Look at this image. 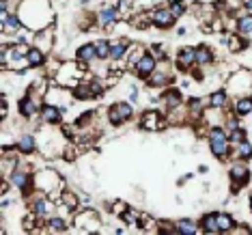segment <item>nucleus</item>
Here are the masks:
<instances>
[{"label":"nucleus","mask_w":252,"mask_h":235,"mask_svg":"<svg viewBox=\"0 0 252 235\" xmlns=\"http://www.w3.org/2000/svg\"><path fill=\"white\" fill-rule=\"evenodd\" d=\"M121 218H123V222H127V225H134V222H138V211L127 207V209H125L123 214H121Z\"/></svg>","instance_id":"79ce46f5"},{"label":"nucleus","mask_w":252,"mask_h":235,"mask_svg":"<svg viewBox=\"0 0 252 235\" xmlns=\"http://www.w3.org/2000/svg\"><path fill=\"white\" fill-rule=\"evenodd\" d=\"M170 80H173V73L166 71V69H162V67L158 65V69L147 78V82H149V87H166V84H168Z\"/></svg>","instance_id":"aec40b11"},{"label":"nucleus","mask_w":252,"mask_h":235,"mask_svg":"<svg viewBox=\"0 0 252 235\" xmlns=\"http://www.w3.org/2000/svg\"><path fill=\"white\" fill-rule=\"evenodd\" d=\"M129 52V41H119V43H112L110 48V61H125V56Z\"/></svg>","instance_id":"bb28decb"},{"label":"nucleus","mask_w":252,"mask_h":235,"mask_svg":"<svg viewBox=\"0 0 252 235\" xmlns=\"http://www.w3.org/2000/svg\"><path fill=\"white\" fill-rule=\"evenodd\" d=\"M45 227H48L52 233H65L67 229H69V225H67V220H65V216H50L48 222H45Z\"/></svg>","instance_id":"a878e982"},{"label":"nucleus","mask_w":252,"mask_h":235,"mask_svg":"<svg viewBox=\"0 0 252 235\" xmlns=\"http://www.w3.org/2000/svg\"><path fill=\"white\" fill-rule=\"evenodd\" d=\"M24 28V22H22V18L18 13H11L4 22H0V31H2V35L4 37H18L20 35V31Z\"/></svg>","instance_id":"ddd939ff"},{"label":"nucleus","mask_w":252,"mask_h":235,"mask_svg":"<svg viewBox=\"0 0 252 235\" xmlns=\"http://www.w3.org/2000/svg\"><path fill=\"white\" fill-rule=\"evenodd\" d=\"M134 117V108L127 101H117V104L110 106V110H108V119H110L112 125H123L127 123L129 119Z\"/></svg>","instance_id":"39448f33"},{"label":"nucleus","mask_w":252,"mask_h":235,"mask_svg":"<svg viewBox=\"0 0 252 235\" xmlns=\"http://www.w3.org/2000/svg\"><path fill=\"white\" fill-rule=\"evenodd\" d=\"M69 101H71V95L67 93L65 89H52L50 93H45V104H54V106L63 108V110H67Z\"/></svg>","instance_id":"2eb2a0df"},{"label":"nucleus","mask_w":252,"mask_h":235,"mask_svg":"<svg viewBox=\"0 0 252 235\" xmlns=\"http://www.w3.org/2000/svg\"><path fill=\"white\" fill-rule=\"evenodd\" d=\"M166 125V121L162 119V114H159L158 110H147L142 112L140 117V128L147 130V132H156V130H162Z\"/></svg>","instance_id":"9d476101"},{"label":"nucleus","mask_w":252,"mask_h":235,"mask_svg":"<svg viewBox=\"0 0 252 235\" xmlns=\"http://www.w3.org/2000/svg\"><path fill=\"white\" fill-rule=\"evenodd\" d=\"M134 4H136V0H119V11H121V13H127V11H131L134 9Z\"/></svg>","instance_id":"37998d69"},{"label":"nucleus","mask_w":252,"mask_h":235,"mask_svg":"<svg viewBox=\"0 0 252 235\" xmlns=\"http://www.w3.org/2000/svg\"><path fill=\"white\" fill-rule=\"evenodd\" d=\"M175 15L170 13V9L168 7H159V9H156V11H151V24L153 26H158V28H170L175 24Z\"/></svg>","instance_id":"9b49d317"},{"label":"nucleus","mask_w":252,"mask_h":235,"mask_svg":"<svg viewBox=\"0 0 252 235\" xmlns=\"http://www.w3.org/2000/svg\"><path fill=\"white\" fill-rule=\"evenodd\" d=\"M200 233H205V235H216V233H220V227H218V218L216 214H207V216H203L200 218Z\"/></svg>","instance_id":"4be33fe9"},{"label":"nucleus","mask_w":252,"mask_h":235,"mask_svg":"<svg viewBox=\"0 0 252 235\" xmlns=\"http://www.w3.org/2000/svg\"><path fill=\"white\" fill-rule=\"evenodd\" d=\"M145 54H147V52H145V48H142V45H134V48H129L127 56H125V61H127V67H131V69H134V67L138 65V61H140Z\"/></svg>","instance_id":"473e14b6"},{"label":"nucleus","mask_w":252,"mask_h":235,"mask_svg":"<svg viewBox=\"0 0 252 235\" xmlns=\"http://www.w3.org/2000/svg\"><path fill=\"white\" fill-rule=\"evenodd\" d=\"M73 97H76V100H93L95 93L91 91V84H82V82H80L78 87L73 89Z\"/></svg>","instance_id":"f704fd0d"},{"label":"nucleus","mask_w":252,"mask_h":235,"mask_svg":"<svg viewBox=\"0 0 252 235\" xmlns=\"http://www.w3.org/2000/svg\"><path fill=\"white\" fill-rule=\"evenodd\" d=\"M168 9H170V13H173L177 20H179L181 15L188 11V4L183 2V0H173V2H168Z\"/></svg>","instance_id":"4c0bfd02"},{"label":"nucleus","mask_w":252,"mask_h":235,"mask_svg":"<svg viewBox=\"0 0 252 235\" xmlns=\"http://www.w3.org/2000/svg\"><path fill=\"white\" fill-rule=\"evenodd\" d=\"M235 160H252V142L242 140L239 145H235Z\"/></svg>","instance_id":"2f4dec72"},{"label":"nucleus","mask_w":252,"mask_h":235,"mask_svg":"<svg viewBox=\"0 0 252 235\" xmlns=\"http://www.w3.org/2000/svg\"><path fill=\"white\" fill-rule=\"evenodd\" d=\"M28 63H31V67H43L45 65V52L39 48H31V52L26 54Z\"/></svg>","instance_id":"72a5a7b5"},{"label":"nucleus","mask_w":252,"mask_h":235,"mask_svg":"<svg viewBox=\"0 0 252 235\" xmlns=\"http://www.w3.org/2000/svg\"><path fill=\"white\" fill-rule=\"evenodd\" d=\"M242 7L246 9V13H252V0H242Z\"/></svg>","instance_id":"a18cd8bd"},{"label":"nucleus","mask_w":252,"mask_h":235,"mask_svg":"<svg viewBox=\"0 0 252 235\" xmlns=\"http://www.w3.org/2000/svg\"><path fill=\"white\" fill-rule=\"evenodd\" d=\"M196 65V48H183L177 54V67L181 71H188Z\"/></svg>","instance_id":"f3484780"},{"label":"nucleus","mask_w":252,"mask_h":235,"mask_svg":"<svg viewBox=\"0 0 252 235\" xmlns=\"http://www.w3.org/2000/svg\"><path fill=\"white\" fill-rule=\"evenodd\" d=\"M9 181H11V186L18 188V190H22V192H28L31 186H32V177L28 175L26 170H20V168H15L13 173L9 175Z\"/></svg>","instance_id":"dca6fc26"},{"label":"nucleus","mask_w":252,"mask_h":235,"mask_svg":"<svg viewBox=\"0 0 252 235\" xmlns=\"http://www.w3.org/2000/svg\"><path fill=\"white\" fill-rule=\"evenodd\" d=\"M158 69V56L153 54V52H147L142 59L138 61V65L134 67V71H136V76L142 78V80H147L149 76H151L153 71Z\"/></svg>","instance_id":"0eeeda50"},{"label":"nucleus","mask_w":252,"mask_h":235,"mask_svg":"<svg viewBox=\"0 0 252 235\" xmlns=\"http://www.w3.org/2000/svg\"><path fill=\"white\" fill-rule=\"evenodd\" d=\"M41 119L45 125H59L63 121V108L54 104H43L41 106Z\"/></svg>","instance_id":"a211bd4d"},{"label":"nucleus","mask_w":252,"mask_h":235,"mask_svg":"<svg viewBox=\"0 0 252 235\" xmlns=\"http://www.w3.org/2000/svg\"><path fill=\"white\" fill-rule=\"evenodd\" d=\"M32 188H35L37 192L48 194L52 201H61V197H63V179L52 168L39 170V173L32 177Z\"/></svg>","instance_id":"f03ea898"},{"label":"nucleus","mask_w":252,"mask_h":235,"mask_svg":"<svg viewBox=\"0 0 252 235\" xmlns=\"http://www.w3.org/2000/svg\"><path fill=\"white\" fill-rule=\"evenodd\" d=\"M37 149V138L32 134H24L22 138L18 140V151L24 153V156H31L32 151Z\"/></svg>","instance_id":"b1692460"},{"label":"nucleus","mask_w":252,"mask_h":235,"mask_svg":"<svg viewBox=\"0 0 252 235\" xmlns=\"http://www.w3.org/2000/svg\"><path fill=\"white\" fill-rule=\"evenodd\" d=\"M78 61H82V63H93V61H97L99 59V52H97V43H84L82 48L78 50Z\"/></svg>","instance_id":"412c9836"},{"label":"nucleus","mask_w":252,"mask_h":235,"mask_svg":"<svg viewBox=\"0 0 252 235\" xmlns=\"http://www.w3.org/2000/svg\"><path fill=\"white\" fill-rule=\"evenodd\" d=\"M41 106H43L41 101H39L37 97H32L31 93H28V95L24 97V100H20V104H18L20 114H22L24 119H32L39 110H41Z\"/></svg>","instance_id":"f8f14e48"},{"label":"nucleus","mask_w":252,"mask_h":235,"mask_svg":"<svg viewBox=\"0 0 252 235\" xmlns=\"http://www.w3.org/2000/svg\"><path fill=\"white\" fill-rule=\"evenodd\" d=\"M131 24L138 26V28H147L149 24H151V13H138L131 18Z\"/></svg>","instance_id":"ea45409f"},{"label":"nucleus","mask_w":252,"mask_h":235,"mask_svg":"<svg viewBox=\"0 0 252 235\" xmlns=\"http://www.w3.org/2000/svg\"><path fill=\"white\" fill-rule=\"evenodd\" d=\"M164 104H166V108H168V110H175V108H179L181 106V93L177 89H170V91H166L164 93Z\"/></svg>","instance_id":"7c9ffc66"},{"label":"nucleus","mask_w":252,"mask_h":235,"mask_svg":"<svg viewBox=\"0 0 252 235\" xmlns=\"http://www.w3.org/2000/svg\"><path fill=\"white\" fill-rule=\"evenodd\" d=\"M250 205H252V201H250Z\"/></svg>","instance_id":"49530a36"},{"label":"nucleus","mask_w":252,"mask_h":235,"mask_svg":"<svg viewBox=\"0 0 252 235\" xmlns=\"http://www.w3.org/2000/svg\"><path fill=\"white\" fill-rule=\"evenodd\" d=\"M216 218H218V227H220V233H231L235 229V220L231 214L226 211H216Z\"/></svg>","instance_id":"cd10ccee"},{"label":"nucleus","mask_w":252,"mask_h":235,"mask_svg":"<svg viewBox=\"0 0 252 235\" xmlns=\"http://www.w3.org/2000/svg\"><path fill=\"white\" fill-rule=\"evenodd\" d=\"M242 37H244V35H242ZM242 37H239V33H237V35H231V37L226 39L228 50H231V52H242L246 45H248V43H246V39H242Z\"/></svg>","instance_id":"c9c22d12"},{"label":"nucleus","mask_w":252,"mask_h":235,"mask_svg":"<svg viewBox=\"0 0 252 235\" xmlns=\"http://www.w3.org/2000/svg\"><path fill=\"white\" fill-rule=\"evenodd\" d=\"M228 104V91L226 89H218L209 95V106L218 108V110H224V106Z\"/></svg>","instance_id":"5701e85b"},{"label":"nucleus","mask_w":252,"mask_h":235,"mask_svg":"<svg viewBox=\"0 0 252 235\" xmlns=\"http://www.w3.org/2000/svg\"><path fill=\"white\" fill-rule=\"evenodd\" d=\"M125 209H127V205L121 203V201H117V203H112V211H114V214H117V216H121Z\"/></svg>","instance_id":"c03bdc74"},{"label":"nucleus","mask_w":252,"mask_h":235,"mask_svg":"<svg viewBox=\"0 0 252 235\" xmlns=\"http://www.w3.org/2000/svg\"><path fill=\"white\" fill-rule=\"evenodd\" d=\"M235 31L239 33V35H252V13H246V15H239L237 20H235Z\"/></svg>","instance_id":"393cba45"},{"label":"nucleus","mask_w":252,"mask_h":235,"mask_svg":"<svg viewBox=\"0 0 252 235\" xmlns=\"http://www.w3.org/2000/svg\"><path fill=\"white\" fill-rule=\"evenodd\" d=\"M76 225H78V229H82V231L97 233L95 229H99V216H97L95 209H87L84 214H80L76 218Z\"/></svg>","instance_id":"1a4fd4ad"},{"label":"nucleus","mask_w":252,"mask_h":235,"mask_svg":"<svg viewBox=\"0 0 252 235\" xmlns=\"http://www.w3.org/2000/svg\"><path fill=\"white\" fill-rule=\"evenodd\" d=\"M110 48L112 43H108L106 39H101V41H97V52H99V59H110Z\"/></svg>","instance_id":"a19ab883"},{"label":"nucleus","mask_w":252,"mask_h":235,"mask_svg":"<svg viewBox=\"0 0 252 235\" xmlns=\"http://www.w3.org/2000/svg\"><path fill=\"white\" fill-rule=\"evenodd\" d=\"M20 18L24 22L26 31L39 33L52 22V9L48 0H22L20 2Z\"/></svg>","instance_id":"f257e3e1"},{"label":"nucleus","mask_w":252,"mask_h":235,"mask_svg":"<svg viewBox=\"0 0 252 235\" xmlns=\"http://www.w3.org/2000/svg\"><path fill=\"white\" fill-rule=\"evenodd\" d=\"M226 91L233 93V95H237V97H244V95L252 93V73H248V71L233 73L226 82Z\"/></svg>","instance_id":"7ed1b4c3"},{"label":"nucleus","mask_w":252,"mask_h":235,"mask_svg":"<svg viewBox=\"0 0 252 235\" xmlns=\"http://www.w3.org/2000/svg\"><path fill=\"white\" fill-rule=\"evenodd\" d=\"M175 229H177V235H196V233H200V227L196 225V222H192V220L175 222Z\"/></svg>","instance_id":"c756f323"},{"label":"nucleus","mask_w":252,"mask_h":235,"mask_svg":"<svg viewBox=\"0 0 252 235\" xmlns=\"http://www.w3.org/2000/svg\"><path fill=\"white\" fill-rule=\"evenodd\" d=\"M233 114L239 119L244 117H250L252 114V93L250 95H244V97H237L233 104Z\"/></svg>","instance_id":"6ab92c4d"},{"label":"nucleus","mask_w":252,"mask_h":235,"mask_svg":"<svg viewBox=\"0 0 252 235\" xmlns=\"http://www.w3.org/2000/svg\"><path fill=\"white\" fill-rule=\"evenodd\" d=\"M32 216L35 218H50L54 216V201L48 197V194L39 192V197H35L32 201Z\"/></svg>","instance_id":"423d86ee"},{"label":"nucleus","mask_w":252,"mask_h":235,"mask_svg":"<svg viewBox=\"0 0 252 235\" xmlns=\"http://www.w3.org/2000/svg\"><path fill=\"white\" fill-rule=\"evenodd\" d=\"M228 140H231V145H239L242 140H246V130L239 125V128H235V130H228Z\"/></svg>","instance_id":"58836bf2"},{"label":"nucleus","mask_w":252,"mask_h":235,"mask_svg":"<svg viewBox=\"0 0 252 235\" xmlns=\"http://www.w3.org/2000/svg\"><path fill=\"white\" fill-rule=\"evenodd\" d=\"M211 63H214V52H211V48H207V45H198L196 48V65L207 67Z\"/></svg>","instance_id":"c85d7f7f"},{"label":"nucleus","mask_w":252,"mask_h":235,"mask_svg":"<svg viewBox=\"0 0 252 235\" xmlns=\"http://www.w3.org/2000/svg\"><path fill=\"white\" fill-rule=\"evenodd\" d=\"M61 203H63V205H67V207H69L71 211H73V209H78V197H76V194H73L71 190H63Z\"/></svg>","instance_id":"e433bc0d"},{"label":"nucleus","mask_w":252,"mask_h":235,"mask_svg":"<svg viewBox=\"0 0 252 235\" xmlns=\"http://www.w3.org/2000/svg\"><path fill=\"white\" fill-rule=\"evenodd\" d=\"M228 177H231V181H233V190L244 188L250 179L248 162H246V160H235V162L231 164V170H228Z\"/></svg>","instance_id":"20e7f679"},{"label":"nucleus","mask_w":252,"mask_h":235,"mask_svg":"<svg viewBox=\"0 0 252 235\" xmlns=\"http://www.w3.org/2000/svg\"><path fill=\"white\" fill-rule=\"evenodd\" d=\"M119 15H121V11H119V7H112V4H108V7H104L97 13V26L101 28H110L114 22L119 20Z\"/></svg>","instance_id":"4468645a"},{"label":"nucleus","mask_w":252,"mask_h":235,"mask_svg":"<svg viewBox=\"0 0 252 235\" xmlns=\"http://www.w3.org/2000/svg\"><path fill=\"white\" fill-rule=\"evenodd\" d=\"M231 147L233 145L228 140V136H214V138H209V149L218 160H226L231 156Z\"/></svg>","instance_id":"6e6552de"}]
</instances>
